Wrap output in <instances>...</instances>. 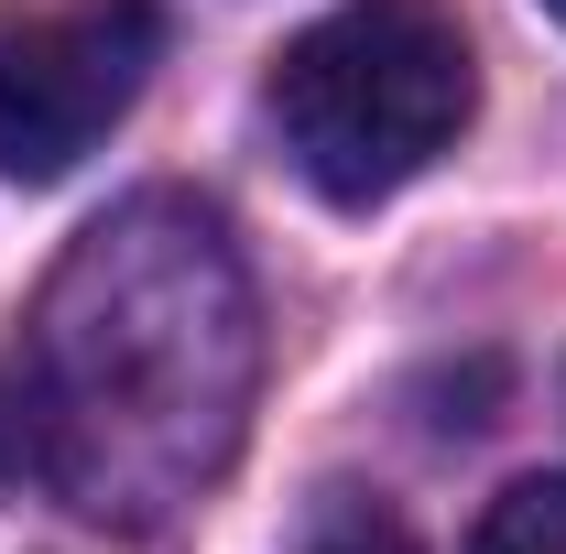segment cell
<instances>
[{"label": "cell", "mask_w": 566, "mask_h": 554, "mask_svg": "<svg viewBox=\"0 0 566 554\" xmlns=\"http://www.w3.org/2000/svg\"><path fill=\"white\" fill-rule=\"evenodd\" d=\"M469 554H566V479H512L480 511Z\"/></svg>", "instance_id": "277c9868"}, {"label": "cell", "mask_w": 566, "mask_h": 554, "mask_svg": "<svg viewBox=\"0 0 566 554\" xmlns=\"http://www.w3.org/2000/svg\"><path fill=\"white\" fill-rule=\"evenodd\" d=\"M480 109L469 33L436 0H349L327 22H305L262 76V120L283 163L327 196V207H381L403 196Z\"/></svg>", "instance_id": "7a4b0ae2"}, {"label": "cell", "mask_w": 566, "mask_h": 554, "mask_svg": "<svg viewBox=\"0 0 566 554\" xmlns=\"http://www.w3.org/2000/svg\"><path fill=\"white\" fill-rule=\"evenodd\" d=\"M262 381L240 251L186 196H132L76 239L33 316L55 489L98 522H153L229 468Z\"/></svg>", "instance_id": "6da1fadb"}, {"label": "cell", "mask_w": 566, "mask_h": 554, "mask_svg": "<svg viewBox=\"0 0 566 554\" xmlns=\"http://www.w3.org/2000/svg\"><path fill=\"white\" fill-rule=\"evenodd\" d=\"M44 479L55 489V435H44V392H33V370H0V489Z\"/></svg>", "instance_id": "8992f818"}, {"label": "cell", "mask_w": 566, "mask_h": 554, "mask_svg": "<svg viewBox=\"0 0 566 554\" xmlns=\"http://www.w3.org/2000/svg\"><path fill=\"white\" fill-rule=\"evenodd\" d=\"M164 55L153 0H66V11H0V174L55 185L132 120L142 76Z\"/></svg>", "instance_id": "3957f363"}, {"label": "cell", "mask_w": 566, "mask_h": 554, "mask_svg": "<svg viewBox=\"0 0 566 554\" xmlns=\"http://www.w3.org/2000/svg\"><path fill=\"white\" fill-rule=\"evenodd\" d=\"M294 554H415V533H403L381 500H359V489H327V500L305 511Z\"/></svg>", "instance_id": "5b68a950"}, {"label": "cell", "mask_w": 566, "mask_h": 554, "mask_svg": "<svg viewBox=\"0 0 566 554\" xmlns=\"http://www.w3.org/2000/svg\"><path fill=\"white\" fill-rule=\"evenodd\" d=\"M545 11H556V22H566V0H545Z\"/></svg>", "instance_id": "52a82bcc"}]
</instances>
